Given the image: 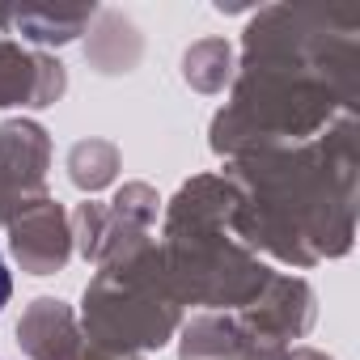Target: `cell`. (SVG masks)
Masks as SVG:
<instances>
[{"label": "cell", "instance_id": "obj_1", "mask_svg": "<svg viewBox=\"0 0 360 360\" xmlns=\"http://www.w3.org/2000/svg\"><path fill=\"white\" fill-rule=\"evenodd\" d=\"M9 292H13V280H9V267H5V259H0V305L9 301Z\"/></svg>", "mask_w": 360, "mask_h": 360}]
</instances>
